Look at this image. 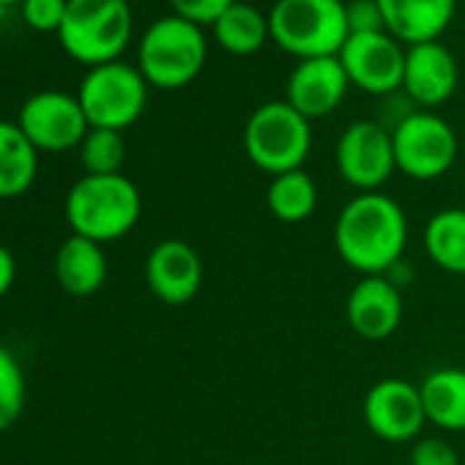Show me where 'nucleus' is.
I'll return each mask as SVG.
<instances>
[{
  "label": "nucleus",
  "instance_id": "nucleus-1",
  "mask_svg": "<svg viewBox=\"0 0 465 465\" xmlns=\"http://www.w3.org/2000/svg\"><path fill=\"white\" fill-rule=\"evenodd\" d=\"M334 247L342 263L361 277L386 274L405 258L408 216L383 192H361L348 200L334 222Z\"/></svg>",
  "mask_w": 465,
  "mask_h": 465
},
{
  "label": "nucleus",
  "instance_id": "nucleus-2",
  "mask_svg": "<svg viewBox=\"0 0 465 465\" xmlns=\"http://www.w3.org/2000/svg\"><path fill=\"white\" fill-rule=\"evenodd\" d=\"M140 213V189L124 173L83 175L66 194V222L72 232L102 247L132 232Z\"/></svg>",
  "mask_w": 465,
  "mask_h": 465
},
{
  "label": "nucleus",
  "instance_id": "nucleus-3",
  "mask_svg": "<svg viewBox=\"0 0 465 465\" xmlns=\"http://www.w3.org/2000/svg\"><path fill=\"white\" fill-rule=\"evenodd\" d=\"M208 39L200 25L167 15L148 25L137 47V69L151 88L178 91L192 85L205 69Z\"/></svg>",
  "mask_w": 465,
  "mask_h": 465
},
{
  "label": "nucleus",
  "instance_id": "nucleus-4",
  "mask_svg": "<svg viewBox=\"0 0 465 465\" xmlns=\"http://www.w3.org/2000/svg\"><path fill=\"white\" fill-rule=\"evenodd\" d=\"M272 42L299 61L334 58L351 36L342 0H277L269 12Z\"/></svg>",
  "mask_w": 465,
  "mask_h": 465
},
{
  "label": "nucleus",
  "instance_id": "nucleus-5",
  "mask_svg": "<svg viewBox=\"0 0 465 465\" xmlns=\"http://www.w3.org/2000/svg\"><path fill=\"white\" fill-rule=\"evenodd\" d=\"M134 20L126 0H69L58 42L69 58L88 69L121 61Z\"/></svg>",
  "mask_w": 465,
  "mask_h": 465
},
{
  "label": "nucleus",
  "instance_id": "nucleus-6",
  "mask_svg": "<svg viewBox=\"0 0 465 465\" xmlns=\"http://www.w3.org/2000/svg\"><path fill=\"white\" fill-rule=\"evenodd\" d=\"M244 151L272 178L302 170L312 151V124L285 99L266 102L244 124Z\"/></svg>",
  "mask_w": 465,
  "mask_h": 465
},
{
  "label": "nucleus",
  "instance_id": "nucleus-7",
  "mask_svg": "<svg viewBox=\"0 0 465 465\" xmlns=\"http://www.w3.org/2000/svg\"><path fill=\"white\" fill-rule=\"evenodd\" d=\"M148 83L137 66L113 61L88 69L80 83L77 99L91 129L124 132L140 121L148 104Z\"/></svg>",
  "mask_w": 465,
  "mask_h": 465
},
{
  "label": "nucleus",
  "instance_id": "nucleus-8",
  "mask_svg": "<svg viewBox=\"0 0 465 465\" xmlns=\"http://www.w3.org/2000/svg\"><path fill=\"white\" fill-rule=\"evenodd\" d=\"M397 170L413 181H435L446 175L457 159L460 143L454 129L432 110H416L391 129Z\"/></svg>",
  "mask_w": 465,
  "mask_h": 465
},
{
  "label": "nucleus",
  "instance_id": "nucleus-9",
  "mask_svg": "<svg viewBox=\"0 0 465 465\" xmlns=\"http://www.w3.org/2000/svg\"><path fill=\"white\" fill-rule=\"evenodd\" d=\"M17 126L34 143L36 151L64 153L80 148L91 124L77 96L64 91H39L20 107Z\"/></svg>",
  "mask_w": 465,
  "mask_h": 465
},
{
  "label": "nucleus",
  "instance_id": "nucleus-10",
  "mask_svg": "<svg viewBox=\"0 0 465 465\" xmlns=\"http://www.w3.org/2000/svg\"><path fill=\"white\" fill-rule=\"evenodd\" d=\"M337 170L348 186L381 192L397 170L391 132L381 121H356L337 140Z\"/></svg>",
  "mask_w": 465,
  "mask_h": 465
},
{
  "label": "nucleus",
  "instance_id": "nucleus-11",
  "mask_svg": "<svg viewBox=\"0 0 465 465\" xmlns=\"http://www.w3.org/2000/svg\"><path fill=\"white\" fill-rule=\"evenodd\" d=\"M337 58L353 88L370 96H391L402 91L405 50L391 34H351Z\"/></svg>",
  "mask_w": 465,
  "mask_h": 465
},
{
  "label": "nucleus",
  "instance_id": "nucleus-12",
  "mask_svg": "<svg viewBox=\"0 0 465 465\" xmlns=\"http://www.w3.org/2000/svg\"><path fill=\"white\" fill-rule=\"evenodd\" d=\"M367 430L386 443L416 440L427 424L421 391L405 378H383L372 383L361 402Z\"/></svg>",
  "mask_w": 465,
  "mask_h": 465
},
{
  "label": "nucleus",
  "instance_id": "nucleus-13",
  "mask_svg": "<svg viewBox=\"0 0 465 465\" xmlns=\"http://www.w3.org/2000/svg\"><path fill=\"white\" fill-rule=\"evenodd\" d=\"M460 85V66L449 47L438 42L413 45L405 50L402 94L419 110H435L446 104Z\"/></svg>",
  "mask_w": 465,
  "mask_h": 465
},
{
  "label": "nucleus",
  "instance_id": "nucleus-14",
  "mask_svg": "<svg viewBox=\"0 0 465 465\" xmlns=\"http://www.w3.org/2000/svg\"><path fill=\"white\" fill-rule=\"evenodd\" d=\"M145 282L162 304H189L203 288V261L192 244L164 239L145 258Z\"/></svg>",
  "mask_w": 465,
  "mask_h": 465
},
{
  "label": "nucleus",
  "instance_id": "nucleus-15",
  "mask_svg": "<svg viewBox=\"0 0 465 465\" xmlns=\"http://www.w3.org/2000/svg\"><path fill=\"white\" fill-rule=\"evenodd\" d=\"M351 80L337 55L310 58V61H299L296 69L291 72L285 85V102L312 124L318 118L331 115L342 104Z\"/></svg>",
  "mask_w": 465,
  "mask_h": 465
},
{
  "label": "nucleus",
  "instance_id": "nucleus-16",
  "mask_svg": "<svg viewBox=\"0 0 465 465\" xmlns=\"http://www.w3.org/2000/svg\"><path fill=\"white\" fill-rule=\"evenodd\" d=\"M402 291L391 285L383 274L361 277L345 302V318L356 337L367 342L389 340L402 323Z\"/></svg>",
  "mask_w": 465,
  "mask_h": 465
},
{
  "label": "nucleus",
  "instance_id": "nucleus-17",
  "mask_svg": "<svg viewBox=\"0 0 465 465\" xmlns=\"http://www.w3.org/2000/svg\"><path fill=\"white\" fill-rule=\"evenodd\" d=\"M386 34H391L400 45H424L438 42L449 28L457 0H375Z\"/></svg>",
  "mask_w": 465,
  "mask_h": 465
},
{
  "label": "nucleus",
  "instance_id": "nucleus-18",
  "mask_svg": "<svg viewBox=\"0 0 465 465\" xmlns=\"http://www.w3.org/2000/svg\"><path fill=\"white\" fill-rule=\"evenodd\" d=\"M55 280L69 296H77V299H88V296L99 293L107 282L104 247L72 232V236L58 247Z\"/></svg>",
  "mask_w": 465,
  "mask_h": 465
},
{
  "label": "nucleus",
  "instance_id": "nucleus-19",
  "mask_svg": "<svg viewBox=\"0 0 465 465\" xmlns=\"http://www.w3.org/2000/svg\"><path fill=\"white\" fill-rule=\"evenodd\" d=\"M427 424L443 432L465 430V370L438 367L427 372L419 383Z\"/></svg>",
  "mask_w": 465,
  "mask_h": 465
},
{
  "label": "nucleus",
  "instance_id": "nucleus-20",
  "mask_svg": "<svg viewBox=\"0 0 465 465\" xmlns=\"http://www.w3.org/2000/svg\"><path fill=\"white\" fill-rule=\"evenodd\" d=\"M39 173V151L15 121H0V200L25 194Z\"/></svg>",
  "mask_w": 465,
  "mask_h": 465
},
{
  "label": "nucleus",
  "instance_id": "nucleus-21",
  "mask_svg": "<svg viewBox=\"0 0 465 465\" xmlns=\"http://www.w3.org/2000/svg\"><path fill=\"white\" fill-rule=\"evenodd\" d=\"M213 42L230 53V55H255L269 39V15H263L252 4H242L236 0L213 25H211Z\"/></svg>",
  "mask_w": 465,
  "mask_h": 465
},
{
  "label": "nucleus",
  "instance_id": "nucleus-22",
  "mask_svg": "<svg viewBox=\"0 0 465 465\" xmlns=\"http://www.w3.org/2000/svg\"><path fill=\"white\" fill-rule=\"evenodd\" d=\"M424 252L440 272L465 277V208H443L427 219Z\"/></svg>",
  "mask_w": 465,
  "mask_h": 465
},
{
  "label": "nucleus",
  "instance_id": "nucleus-23",
  "mask_svg": "<svg viewBox=\"0 0 465 465\" xmlns=\"http://www.w3.org/2000/svg\"><path fill=\"white\" fill-rule=\"evenodd\" d=\"M266 203L269 211L288 224L304 222L315 213L318 208V186L312 181L310 173L302 170H291L282 175H274L269 189H266Z\"/></svg>",
  "mask_w": 465,
  "mask_h": 465
},
{
  "label": "nucleus",
  "instance_id": "nucleus-24",
  "mask_svg": "<svg viewBox=\"0 0 465 465\" xmlns=\"http://www.w3.org/2000/svg\"><path fill=\"white\" fill-rule=\"evenodd\" d=\"M80 162L85 175H115L126 162L124 132L113 129H91L80 145Z\"/></svg>",
  "mask_w": 465,
  "mask_h": 465
},
{
  "label": "nucleus",
  "instance_id": "nucleus-25",
  "mask_svg": "<svg viewBox=\"0 0 465 465\" xmlns=\"http://www.w3.org/2000/svg\"><path fill=\"white\" fill-rule=\"evenodd\" d=\"M25 397L28 383L23 364L6 345H0V432H6L20 421L25 411Z\"/></svg>",
  "mask_w": 465,
  "mask_h": 465
},
{
  "label": "nucleus",
  "instance_id": "nucleus-26",
  "mask_svg": "<svg viewBox=\"0 0 465 465\" xmlns=\"http://www.w3.org/2000/svg\"><path fill=\"white\" fill-rule=\"evenodd\" d=\"M66 6H69V0H23L20 12L31 31L58 34L66 17Z\"/></svg>",
  "mask_w": 465,
  "mask_h": 465
},
{
  "label": "nucleus",
  "instance_id": "nucleus-27",
  "mask_svg": "<svg viewBox=\"0 0 465 465\" xmlns=\"http://www.w3.org/2000/svg\"><path fill=\"white\" fill-rule=\"evenodd\" d=\"M236 0H170L173 15L194 23V25H213Z\"/></svg>",
  "mask_w": 465,
  "mask_h": 465
},
{
  "label": "nucleus",
  "instance_id": "nucleus-28",
  "mask_svg": "<svg viewBox=\"0 0 465 465\" xmlns=\"http://www.w3.org/2000/svg\"><path fill=\"white\" fill-rule=\"evenodd\" d=\"M411 465H460V454L443 438H416L411 446Z\"/></svg>",
  "mask_w": 465,
  "mask_h": 465
},
{
  "label": "nucleus",
  "instance_id": "nucleus-29",
  "mask_svg": "<svg viewBox=\"0 0 465 465\" xmlns=\"http://www.w3.org/2000/svg\"><path fill=\"white\" fill-rule=\"evenodd\" d=\"M348 28L351 34H381L386 31L383 15L375 0H351L348 4Z\"/></svg>",
  "mask_w": 465,
  "mask_h": 465
},
{
  "label": "nucleus",
  "instance_id": "nucleus-30",
  "mask_svg": "<svg viewBox=\"0 0 465 465\" xmlns=\"http://www.w3.org/2000/svg\"><path fill=\"white\" fill-rule=\"evenodd\" d=\"M15 280H17V261L9 247L0 244V299L15 288Z\"/></svg>",
  "mask_w": 465,
  "mask_h": 465
},
{
  "label": "nucleus",
  "instance_id": "nucleus-31",
  "mask_svg": "<svg viewBox=\"0 0 465 465\" xmlns=\"http://www.w3.org/2000/svg\"><path fill=\"white\" fill-rule=\"evenodd\" d=\"M383 277H386V280H389L391 285H397V288L402 291V288H408V282H411L413 272H411V263H408V261L402 258V261H400V263H394V266H391V269H389V272H386Z\"/></svg>",
  "mask_w": 465,
  "mask_h": 465
},
{
  "label": "nucleus",
  "instance_id": "nucleus-32",
  "mask_svg": "<svg viewBox=\"0 0 465 465\" xmlns=\"http://www.w3.org/2000/svg\"><path fill=\"white\" fill-rule=\"evenodd\" d=\"M23 4V0H0V6H4V9H9V6H20Z\"/></svg>",
  "mask_w": 465,
  "mask_h": 465
},
{
  "label": "nucleus",
  "instance_id": "nucleus-33",
  "mask_svg": "<svg viewBox=\"0 0 465 465\" xmlns=\"http://www.w3.org/2000/svg\"><path fill=\"white\" fill-rule=\"evenodd\" d=\"M126 4H132V0H126Z\"/></svg>",
  "mask_w": 465,
  "mask_h": 465
}]
</instances>
